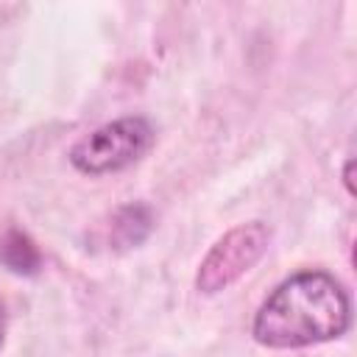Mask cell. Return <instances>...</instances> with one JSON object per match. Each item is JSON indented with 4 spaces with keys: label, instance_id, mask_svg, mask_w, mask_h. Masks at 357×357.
Masks as SVG:
<instances>
[{
    "label": "cell",
    "instance_id": "5",
    "mask_svg": "<svg viewBox=\"0 0 357 357\" xmlns=\"http://www.w3.org/2000/svg\"><path fill=\"white\" fill-rule=\"evenodd\" d=\"M0 262L14 273H36L39 265H42V257H39V248L33 245V240L25 231L11 229L0 240Z\"/></svg>",
    "mask_w": 357,
    "mask_h": 357
},
{
    "label": "cell",
    "instance_id": "3",
    "mask_svg": "<svg viewBox=\"0 0 357 357\" xmlns=\"http://www.w3.org/2000/svg\"><path fill=\"white\" fill-rule=\"evenodd\" d=\"M268 245H271V229L262 220H248L229 229L223 237L215 240V245L206 251V257L198 265L195 273L198 293L215 296L231 287L265 257Z\"/></svg>",
    "mask_w": 357,
    "mask_h": 357
},
{
    "label": "cell",
    "instance_id": "4",
    "mask_svg": "<svg viewBox=\"0 0 357 357\" xmlns=\"http://www.w3.org/2000/svg\"><path fill=\"white\" fill-rule=\"evenodd\" d=\"M153 229V215L148 204H126L112 215L109 226V243L117 248L139 245Z\"/></svg>",
    "mask_w": 357,
    "mask_h": 357
},
{
    "label": "cell",
    "instance_id": "2",
    "mask_svg": "<svg viewBox=\"0 0 357 357\" xmlns=\"http://www.w3.org/2000/svg\"><path fill=\"white\" fill-rule=\"evenodd\" d=\"M153 142V128L145 117L128 114L98 126L70 148V165L84 176H106L134 165Z\"/></svg>",
    "mask_w": 357,
    "mask_h": 357
},
{
    "label": "cell",
    "instance_id": "6",
    "mask_svg": "<svg viewBox=\"0 0 357 357\" xmlns=\"http://www.w3.org/2000/svg\"><path fill=\"white\" fill-rule=\"evenodd\" d=\"M351 170H354V159H346V167H343V184H346L349 195H354V181H351Z\"/></svg>",
    "mask_w": 357,
    "mask_h": 357
},
{
    "label": "cell",
    "instance_id": "7",
    "mask_svg": "<svg viewBox=\"0 0 357 357\" xmlns=\"http://www.w3.org/2000/svg\"><path fill=\"white\" fill-rule=\"evenodd\" d=\"M0 343H3V312H0Z\"/></svg>",
    "mask_w": 357,
    "mask_h": 357
},
{
    "label": "cell",
    "instance_id": "1",
    "mask_svg": "<svg viewBox=\"0 0 357 357\" xmlns=\"http://www.w3.org/2000/svg\"><path fill=\"white\" fill-rule=\"evenodd\" d=\"M351 326L346 287L326 271H298L279 282L251 321V337L265 349H307L337 340Z\"/></svg>",
    "mask_w": 357,
    "mask_h": 357
}]
</instances>
